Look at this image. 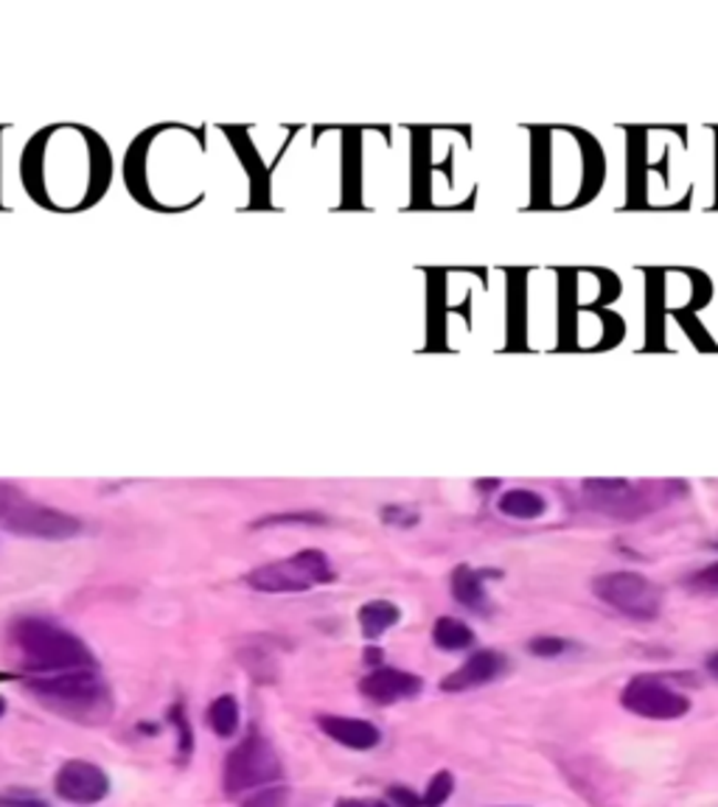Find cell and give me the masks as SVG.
<instances>
[{
    "label": "cell",
    "mask_w": 718,
    "mask_h": 807,
    "mask_svg": "<svg viewBox=\"0 0 718 807\" xmlns=\"http://www.w3.org/2000/svg\"><path fill=\"white\" fill-rule=\"evenodd\" d=\"M31 699H38L54 715L82 726H104L110 723L113 692L96 668L67 670V673L34 676L25 681Z\"/></svg>",
    "instance_id": "obj_1"
},
{
    "label": "cell",
    "mask_w": 718,
    "mask_h": 807,
    "mask_svg": "<svg viewBox=\"0 0 718 807\" xmlns=\"http://www.w3.org/2000/svg\"><path fill=\"white\" fill-rule=\"evenodd\" d=\"M528 648L534 656H545V659H550V656L564 654V650L570 648V643H564V639H559V637H539V639H534Z\"/></svg>",
    "instance_id": "obj_20"
},
{
    "label": "cell",
    "mask_w": 718,
    "mask_h": 807,
    "mask_svg": "<svg viewBox=\"0 0 718 807\" xmlns=\"http://www.w3.org/2000/svg\"><path fill=\"white\" fill-rule=\"evenodd\" d=\"M421 690H424L421 676L408 673V670L399 668H373L371 673H366L359 679V692L377 707H390L399 704V701H410L415 699Z\"/></svg>",
    "instance_id": "obj_9"
},
{
    "label": "cell",
    "mask_w": 718,
    "mask_h": 807,
    "mask_svg": "<svg viewBox=\"0 0 718 807\" xmlns=\"http://www.w3.org/2000/svg\"><path fill=\"white\" fill-rule=\"evenodd\" d=\"M592 592L601 603L632 619H654L663 612V590L640 572H606L592 581Z\"/></svg>",
    "instance_id": "obj_6"
},
{
    "label": "cell",
    "mask_w": 718,
    "mask_h": 807,
    "mask_svg": "<svg viewBox=\"0 0 718 807\" xmlns=\"http://www.w3.org/2000/svg\"><path fill=\"white\" fill-rule=\"evenodd\" d=\"M452 790H455V777H452L450 772H439L433 779H430V785H426L424 794H421V805L444 807L446 799L452 796Z\"/></svg>",
    "instance_id": "obj_18"
},
{
    "label": "cell",
    "mask_w": 718,
    "mask_h": 807,
    "mask_svg": "<svg viewBox=\"0 0 718 807\" xmlns=\"http://www.w3.org/2000/svg\"><path fill=\"white\" fill-rule=\"evenodd\" d=\"M289 796H293L289 785L275 783L267 785V788L253 790V794H250L239 807H286L289 805Z\"/></svg>",
    "instance_id": "obj_17"
},
{
    "label": "cell",
    "mask_w": 718,
    "mask_h": 807,
    "mask_svg": "<svg viewBox=\"0 0 718 807\" xmlns=\"http://www.w3.org/2000/svg\"><path fill=\"white\" fill-rule=\"evenodd\" d=\"M169 715H171L169 721L175 723L177 732H180V752L191 754V748H194V737H191V729H189V723H186V718H183V707H175Z\"/></svg>",
    "instance_id": "obj_22"
},
{
    "label": "cell",
    "mask_w": 718,
    "mask_h": 807,
    "mask_svg": "<svg viewBox=\"0 0 718 807\" xmlns=\"http://www.w3.org/2000/svg\"><path fill=\"white\" fill-rule=\"evenodd\" d=\"M390 801H393V807H424L421 805V796H415L413 790L404 788V785H393V788L388 790Z\"/></svg>",
    "instance_id": "obj_24"
},
{
    "label": "cell",
    "mask_w": 718,
    "mask_h": 807,
    "mask_svg": "<svg viewBox=\"0 0 718 807\" xmlns=\"http://www.w3.org/2000/svg\"><path fill=\"white\" fill-rule=\"evenodd\" d=\"M329 519L323 513H275V517L258 519L253 528H273V524H326Z\"/></svg>",
    "instance_id": "obj_19"
},
{
    "label": "cell",
    "mask_w": 718,
    "mask_h": 807,
    "mask_svg": "<svg viewBox=\"0 0 718 807\" xmlns=\"http://www.w3.org/2000/svg\"><path fill=\"white\" fill-rule=\"evenodd\" d=\"M3 715H7V699L0 695V718H3Z\"/></svg>",
    "instance_id": "obj_28"
},
{
    "label": "cell",
    "mask_w": 718,
    "mask_h": 807,
    "mask_svg": "<svg viewBox=\"0 0 718 807\" xmlns=\"http://www.w3.org/2000/svg\"><path fill=\"white\" fill-rule=\"evenodd\" d=\"M621 704L648 721H676L690 712L688 695H682L657 676H637L629 681L621 692Z\"/></svg>",
    "instance_id": "obj_7"
},
{
    "label": "cell",
    "mask_w": 718,
    "mask_h": 807,
    "mask_svg": "<svg viewBox=\"0 0 718 807\" xmlns=\"http://www.w3.org/2000/svg\"><path fill=\"white\" fill-rule=\"evenodd\" d=\"M281 779H284V765H281L278 752L258 732H250L225 757L222 785H225L228 796L267 788V785L281 783Z\"/></svg>",
    "instance_id": "obj_5"
},
{
    "label": "cell",
    "mask_w": 718,
    "mask_h": 807,
    "mask_svg": "<svg viewBox=\"0 0 718 807\" xmlns=\"http://www.w3.org/2000/svg\"><path fill=\"white\" fill-rule=\"evenodd\" d=\"M54 790L71 805H98L110 796V777L91 760H67L56 772Z\"/></svg>",
    "instance_id": "obj_8"
},
{
    "label": "cell",
    "mask_w": 718,
    "mask_h": 807,
    "mask_svg": "<svg viewBox=\"0 0 718 807\" xmlns=\"http://www.w3.org/2000/svg\"><path fill=\"white\" fill-rule=\"evenodd\" d=\"M317 726H320L323 735H329L331 741L346 748H353V752H371L382 741V732H379L377 723L362 721V718L317 715Z\"/></svg>",
    "instance_id": "obj_11"
},
{
    "label": "cell",
    "mask_w": 718,
    "mask_h": 807,
    "mask_svg": "<svg viewBox=\"0 0 718 807\" xmlns=\"http://www.w3.org/2000/svg\"><path fill=\"white\" fill-rule=\"evenodd\" d=\"M690 583H694L696 590H701V592H718V561L716 564L705 566L701 572H696V575L690 577Z\"/></svg>",
    "instance_id": "obj_23"
},
{
    "label": "cell",
    "mask_w": 718,
    "mask_h": 807,
    "mask_svg": "<svg viewBox=\"0 0 718 807\" xmlns=\"http://www.w3.org/2000/svg\"><path fill=\"white\" fill-rule=\"evenodd\" d=\"M399 617H402V612H399L397 603L390 601H368L357 614L359 628H362L366 639H379L388 628L397 626Z\"/></svg>",
    "instance_id": "obj_13"
},
{
    "label": "cell",
    "mask_w": 718,
    "mask_h": 807,
    "mask_svg": "<svg viewBox=\"0 0 718 807\" xmlns=\"http://www.w3.org/2000/svg\"><path fill=\"white\" fill-rule=\"evenodd\" d=\"M205 723L211 729L213 735L220 737H233L239 729V704L233 695H220V699L213 701L205 712Z\"/></svg>",
    "instance_id": "obj_16"
},
{
    "label": "cell",
    "mask_w": 718,
    "mask_h": 807,
    "mask_svg": "<svg viewBox=\"0 0 718 807\" xmlns=\"http://www.w3.org/2000/svg\"><path fill=\"white\" fill-rule=\"evenodd\" d=\"M12 643L20 654V668L34 676L67 673L96 668L91 648L76 634L45 617H23L12 626Z\"/></svg>",
    "instance_id": "obj_2"
},
{
    "label": "cell",
    "mask_w": 718,
    "mask_h": 807,
    "mask_svg": "<svg viewBox=\"0 0 718 807\" xmlns=\"http://www.w3.org/2000/svg\"><path fill=\"white\" fill-rule=\"evenodd\" d=\"M0 807H49L43 799H34V796L23 794H3L0 796Z\"/></svg>",
    "instance_id": "obj_25"
},
{
    "label": "cell",
    "mask_w": 718,
    "mask_h": 807,
    "mask_svg": "<svg viewBox=\"0 0 718 807\" xmlns=\"http://www.w3.org/2000/svg\"><path fill=\"white\" fill-rule=\"evenodd\" d=\"M382 522L399 524V528H413V524L419 522V513L402 508V505H388V508L382 510Z\"/></svg>",
    "instance_id": "obj_21"
},
{
    "label": "cell",
    "mask_w": 718,
    "mask_h": 807,
    "mask_svg": "<svg viewBox=\"0 0 718 807\" xmlns=\"http://www.w3.org/2000/svg\"><path fill=\"white\" fill-rule=\"evenodd\" d=\"M503 670H506V656L497 654V650H477V654H472L455 673H450L444 681H441V690L444 692L477 690V687L499 679Z\"/></svg>",
    "instance_id": "obj_10"
},
{
    "label": "cell",
    "mask_w": 718,
    "mask_h": 807,
    "mask_svg": "<svg viewBox=\"0 0 718 807\" xmlns=\"http://www.w3.org/2000/svg\"><path fill=\"white\" fill-rule=\"evenodd\" d=\"M545 499L528 488H514L499 497V510L511 519H539L545 513Z\"/></svg>",
    "instance_id": "obj_14"
},
{
    "label": "cell",
    "mask_w": 718,
    "mask_h": 807,
    "mask_svg": "<svg viewBox=\"0 0 718 807\" xmlns=\"http://www.w3.org/2000/svg\"><path fill=\"white\" fill-rule=\"evenodd\" d=\"M335 581L329 555L323 550H300L289 559L256 566L244 575L250 590L267 592V595H286V592H309L315 586Z\"/></svg>",
    "instance_id": "obj_4"
},
{
    "label": "cell",
    "mask_w": 718,
    "mask_h": 807,
    "mask_svg": "<svg viewBox=\"0 0 718 807\" xmlns=\"http://www.w3.org/2000/svg\"><path fill=\"white\" fill-rule=\"evenodd\" d=\"M452 597H455L461 606L472 608V612H486L488 595H486V583H483V575L472 566H457L452 572Z\"/></svg>",
    "instance_id": "obj_12"
},
{
    "label": "cell",
    "mask_w": 718,
    "mask_h": 807,
    "mask_svg": "<svg viewBox=\"0 0 718 807\" xmlns=\"http://www.w3.org/2000/svg\"><path fill=\"white\" fill-rule=\"evenodd\" d=\"M707 673H712L718 679V650L707 656Z\"/></svg>",
    "instance_id": "obj_27"
},
{
    "label": "cell",
    "mask_w": 718,
    "mask_h": 807,
    "mask_svg": "<svg viewBox=\"0 0 718 807\" xmlns=\"http://www.w3.org/2000/svg\"><path fill=\"white\" fill-rule=\"evenodd\" d=\"M0 528L23 539L65 541L80 533L82 522L65 510L34 502L12 482H0Z\"/></svg>",
    "instance_id": "obj_3"
},
{
    "label": "cell",
    "mask_w": 718,
    "mask_h": 807,
    "mask_svg": "<svg viewBox=\"0 0 718 807\" xmlns=\"http://www.w3.org/2000/svg\"><path fill=\"white\" fill-rule=\"evenodd\" d=\"M335 807H393L384 799H366V796H351V799H337Z\"/></svg>",
    "instance_id": "obj_26"
},
{
    "label": "cell",
    "mask_w": 718,
    "mask_h": 807,
    "mask_svg": "<svg viewBox=\"0 0 718 807\" xmlns=\"http://www.w3.org/2000/svg\"><path fill=\"white\" fill-rule=\"evenodd\" d=\"M433 643L439 645L441 650L472 648V643H475V631H472V628L457 617H439L433 626Z\"/></svg>",
    "instance_id": "obj_15"
}]
</instances>
